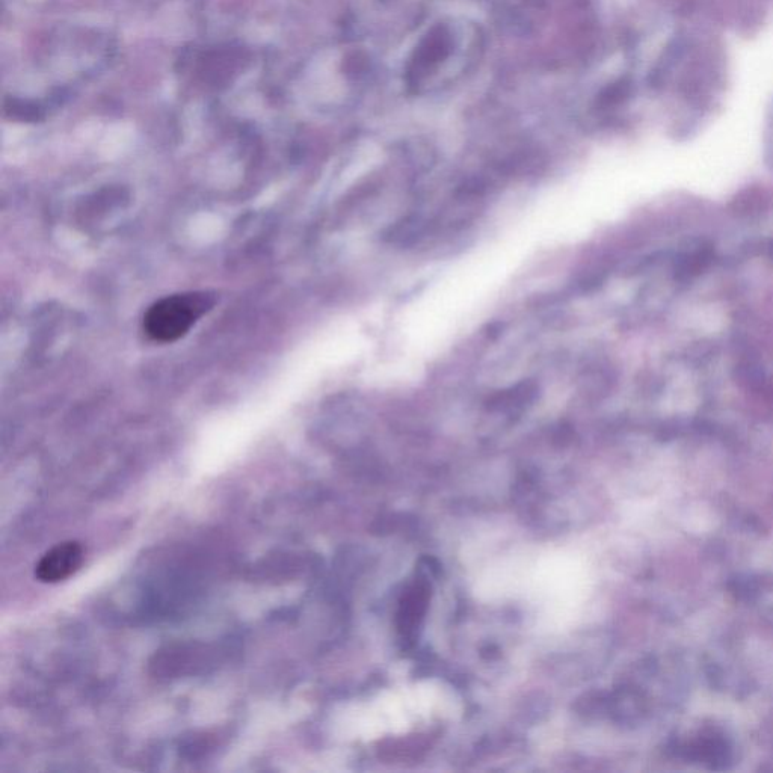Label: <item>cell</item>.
Masks as SVG:
<instances>
[{"label": "cell", "mask_w": 773, "mask_h": 773, "mask_svg": "<svg viewBox=\"0 0 773 773\" xmlns=\"http://www.w3.org/2000/svg\"><path fill=\"white\" fill-rule=\"evenodd\" d=\"M213 305H215V296L209 292L165 296L158 302H154L145 313V333L154 342H177L212 310Z\"/></svg>", "instance_id": "cell-1"}, {"label": "cell", "mask_w": 773, "mask_h": 773, "mask_svg": "<svg viewBox=\"0 0 773 773\" xmlns=\"http://www.w3.org/2000/svg\"><path fill=\"white\" fill-rule=\"evenodd\" d=\"M538 396V387L530 381L521 382V384L511 387L505 392H499L488 401V407L493 410L511 411L517 408H523L524 405L532 404Z\"/></svg>", "instance_id": "cell-4"}, {"label": "cell", "mask_w": 773, "mask_h": 773, "mask_svg": "<svg viewBox=\"0 0 773 773\" xmlns=\"http://www.w3.org/2000/svg\"><path fill=\"white\" fill-rule=\"evenodd\" d=\"M429 600V586L426 583L419 582L410 588V591L404 595L399 610V630L404 638H410L414 635L417 627L422 623L423 616L426 613Z\"/></svg>", "instance_id": "cell-3"}, {"label": "cell", "mask_w": 773, "mask_h": 773, "mask_svg": "<svg viewBox=\"0 0 773 773\" xmlns=\"http://www.w3.org/2000/svg\"><path fill=\"white\" fill-rule=\"evenodd\" d=\"M84 547L76 541L56 544L35 567V577L43 583H59L73 576L84 564Z\"/></svg>", "instance_id": "cell-2"}]
</instances>
